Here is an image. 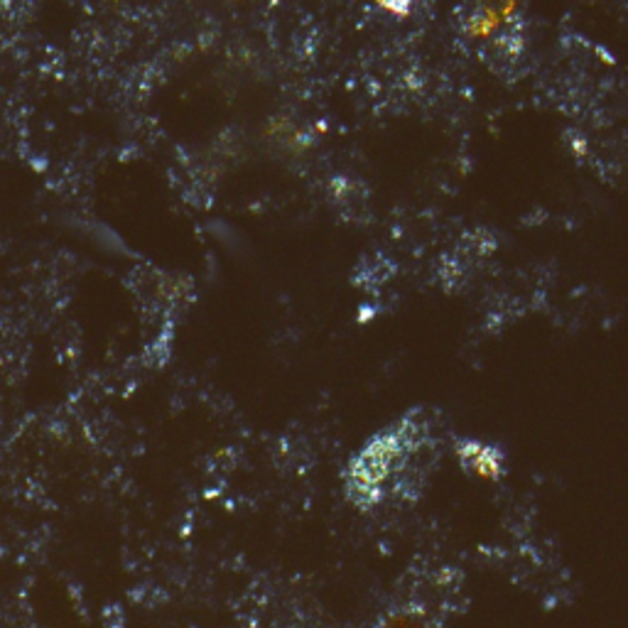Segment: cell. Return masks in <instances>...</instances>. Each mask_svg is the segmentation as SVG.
I'll use <instances>...</instances> for the list:
<instances>
[{
    "label": "cell",
    "mask_w": 628,
    "mask_h": 628,
    "mask_svg": "<svg viewBox=\"0 0 628 628\" xmlns=\"http://www.w3.org/2000/svg\"><path fill=\"white\" fill-rule=\"evenodd\" d=\"M400 457V435L386 432L376 437L359 457L351 462L349 469V494L356 504H376L381 496L383 481L391 474L396 459Z\"/></svg>",
    "instance_id": "cell-1"
},
{
    "label": "cell",
    "mask_w": 628,
    "mask_h": 628,
    "mask_svg": "<svg viewBox=\"0 0 628 628\" xmlns=\"http://www.w3.org/2000/svg\"><path fill=\"white\" fill-rule=\"evenodd\" d=\"M457 459L464 467V472L476 476V479L484 481H498L504 476L506 469V457L504 452L486 445V442L479 440H462L457 442Z\"/></svg>",
    "instance_id": "cell-2"
},
{
    "label": "cell",
    "mask_w": 628,
    "mask_h": 628,
    "mask_svg": "<svg viewBox=\"0 0 628 628\" xmlns=\"http://www.w3.org/2000/svg\"><path fill=\"white\" fill-rule=\"evenodd\" d=\"M516 13H518V3H506V6H498V8L479 6L467 18L464 28H467L469 37L486 40V37H494L504 25H511L516 20Z\"/></svg>",
    "instance_id": "cell-3"
},
{
    "label": "cell",
    "mask_w": 628,
    "mask_h": 628,
    "mask_svg": "<svg viewBox=\"0 0 628 628\" xmlns=\"http://www.w3.org/2000/svg\"><path fill=\"white\" fill-rule=\"evenodd\" d=\"M378 628H432L427 614L415 609H400L391 611L386 619L378 624Z\"/></svg>",
    "instance_id": "cell-4"
},
{
    "label": "cell",
    "mask_w": 628,
    "mask_h": 628,
    "mask_svg": "<svg viewBox=\"0 0 628 628\" xmlns=\"http://www.w3.org/2000/svg\"><path fill=\"white\" fill-rule=\"evenodd\" d=\"M376 8L386 10V13H391L398 20H405L410 13H413V6H410V3H398V0H393V3H378Z\"/></svg>",
    "instance_id": "cell-5"
},
{
    "label": "cell",
    "mask_w": 628,
    "mask_h": 628,
    "mask_svg": "<svg viewBox=\"0 0 628 628\" xmlns=\"http://www.w3.org/2000/svg\"><path fill=\"white\" fill-rule=\"evenodd\" d=\"M570 143H572V153H575L577 158H587V153H589L587 140H584V138H572Z\"/></svg>",
    "instance_id": "cell-6"
}]
</instances>
